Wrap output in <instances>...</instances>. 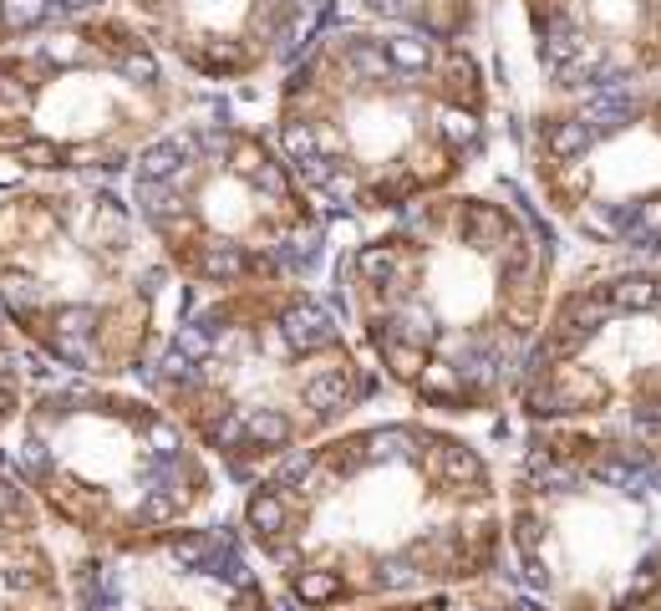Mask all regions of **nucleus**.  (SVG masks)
Instances as JSON below:
<instances>
[{
  "label": "nucleus",
  "mask_w": 661,
  "mask_h": 611,
  "mask_svg": "<svg viewBox=\"0 0 661 611\" xmlns=\"http://www.w3.org/2000/svg\"><path fill=\"white\" fill-rule=\"evenodd\" d=\"M479 138V66L463 41L403 26H321L290 62L280 158L341 204L407 209Z\"/></svg>",
  "instance_id": "obj_1"
},
{
  "label": "nucleus",
  "mask_w": 661,
  "mask_h": 611,
  "mask_svg": "<svg viewBox=\"0 0 661 611\" xmlns=\"http://www.w3.org/2000/svg\"><path fill=\"white\" fill-rule=\"evenodd\" d=\"M169 97V56L122 5L56 21L0 46V153L36 173H117L132 163L128 133Z\"/></svg>",
  "instance_id": "obj_2"
},
{
  "label": "nucleus",
  "mask_w": 661,
  "mask_h": 611,
  "mask_svg": "<svg viewBox=\"0 0 661 611\" xmlns=\"http://www.w3.org/2000/svg\"><path fill=\"white\" fill-rule=\"evenodd\" d=\"M132 163L138 220L173 240L204 286H239L259 271H311L321 255V224L306 214L290 163L234 123L163 133Z\"/></svg>",
  "instance_id": "obj_3"
},
{
  "label": "nucleus",
  "mask_w": 661,
  "mask_h": 611,
  "mask_svg": "<svg viewBox=\"0 0 661 611\" xmlns=\"http://www.w3.org/2000/svg\"><path fill=\"white\" fill-rule=\"evenodd\" d=\"M97 281L158 301L169 291V265L132 255V209L117 194H52L0 209V311L66 372H102L112 351L117 306Z\"/></svg>",
  "instance_id": "obj_4"
},
{
  "label": "nucleus",
  "mask_w": 661,
  "mask_h": 611,
  "mask_svg": "<svg viewBox=\"0 0 661 611\" xmlns=\"http://www.w3.org/2000/svg\"><path fill=\"white\" fill-rule=\"evenodd\" d=\"M163 56H179L204 82H239L259 62L306 52L311 0H122Z\"/></svg>",
  "instance_id": "obj_5"
},
{
  "label": "nucleus",
  "mask_w": 661,
  "mask_h": 611,
  "mask_svg": "<svg viewBox=\"0 0 661 611\" xmlns=\"http://www.w3.org/2000/svg\"><path fill=\"white\" fill-rule=\"evenodd\" d=\"M519 11L559 92L636 87L661 66V0H519Z\"/></svg>",
  "instance_id": "obj_6"
},
{
  "label": "nucleus",
  "mask_w": 661,
  "mask_h": 611,
  "mask_svg": "<svg viewBox=\"0 0 661 611\" xmlns=\"http://www.w3.org/2000/svg\"><path fill=\"white\" fill-rule=\"evenodd\" d=\"M346 5L362 11L372 26H403V31H423V36L463 41L479 26L489 0H346Z\"/></svg>",
  "instance_id": "obj_7"
},
{
  "label": "nucleus",
  "mask_w": 661,
  "mask_h": 611,
  "mask_svg": "<svg viewBox=\"0 0 661 611\" xmlns=\"http://www.w3.org/2000/svg\"><path fill=\"white\" fill-rule=\"evenodd\" d=\"M92 5H102V0H0V46L26 41L36 31L56 26V21H72Z\"/></svg>",
  "instance_id": "obj_8"
},
{
  "label": "nucleus",
  "mask_w": 661,
  "mask_h": 611,
  "mask_svg": "<svg viewBox=\"0 0 661 611\" xmlns=\"http://www.w3.org/2000/svg\"><path fill=\"white\" fill-rule=\"evenodd\" d=\"M296 596L300 601H331L336 596V576L331 571H300L296 576Z\"/></svg>",
  "instance_id": "obj_9"
}]
</instances>
